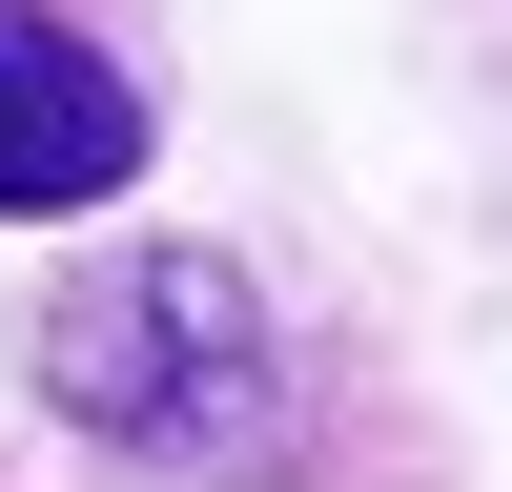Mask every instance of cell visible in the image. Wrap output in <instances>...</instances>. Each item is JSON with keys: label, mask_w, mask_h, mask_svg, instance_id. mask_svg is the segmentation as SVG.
<instances>
[{"label": "cell", "mask_w": 512, "mask_h": 492, "mask_svg": "<svg viewBox=\"0 0 512 492\" xmlns=\"http://www.w3.org/2000/svg\"><path fill=\"white\" fill-rule=\"evenodd\" d=\"M41 410L144 451L164 492H308V349L226 246H82L41 287Z\"/></svg>", "instance_id": "obj_1"}, {"label": "cell", "mask_w": 512, "mask_h": 492, "mask_svg": "<svg viewBox=\"0 0 512 492\" xmlns=\"http://www.w3.org/2000/svg\"><path fill=\"white\" fill-rule=\"evenodd\" d=\"M164 144L144 0H0V226H82Z\"/></svg>", "instance_id": "obj_2"}]
</instances>
